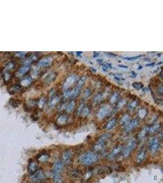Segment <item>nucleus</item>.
<instances>
[{"instance_id":"16","label":"nucleus","mask_w":163,"mask_h":183,"mask_svg":"<svg viewBox=\"0 0 163 183\" xmlns=\"http://www.w3.org/2000/svg\"><path fill=\"white\" fill-rule=\"evenodd\" d=\"M37 161L40 163H45L49 160L50 155L46 153H42L38 154L37 157Z\"/></svg>"},{"instance_id":"37","label":"nucleus","mask_w":163,"mask_h":183,"mask_svg":"<svg viewBox=\"0 0 163 183\" xmlns=\"http://www.w3.org/2000/svg\"><path fill=\"white\" fill-rule=\"evenodd\" d=\"M71 175L75 178H77V177H78L80 176V171L76 169H75V170H73L71 171Z\"/></svg>"},{"instance_id":"38","label":"nucleus","mask_w":163,"mask_h":183,"mask_svg":"<svg viewBox=\"0 0 163 183\" xmlns=\"http://www.w3.org/2000/svg\"><path fill=\"white\" fill-rule=\"evenodd\" d=\"M142 56V55H139V56H134V57H123L125 59L128 60V61H133V60H136L140 58Z\"/></svg>"},{"instance_id":"11","label":"nucleus","mask_w":163,"mask_h":183,"mask_svg":"<svg viewBox=\"0 0 163 183\" xmlns=\"http://www.w3.org/2000/svg\"><path fill=\"white\" fill-rule=\"evenodd\" d=\"M139 123V120L138 119H134L133 120H131L129 123L125 126V131L126 132H130L132 130H133L138 125Z\"/></svg>"},{"instance_id":"34","label":"nucleus","mask_w":163,"mask_h":183,"mask_svg":"<svg viewBox=\"0 0 163 183\" xmlns=\"http://www.w3.org/2000/svg\"><path fill=\"white\" fill-rule=\"evenodd\" d=\"M91 93H92L91 90H90V89H89V88H88V89H87L86 90H85L84 93V95H83L84 98H88V97H89V96L90 95Z\"/></svg>"},{"instance_id":"7","label":"nucleus","mask_w":163,"mask_h":183,"mask_svg":"<svg viewBox=\"0 0 163 183\" xmlns=\"http://www.w3.org/2000/svg\"><path fill=\"white\" fill-rule=\"evenodd\" d=\"M45 179H46V175L45 173L41 170H37L34 175H31V179L35 183H41L44 181Z\"/></svg>"},{"instance_id":"10","label":"nucleus","mask_w":163,"mask_h":183,"mask_svg":"<svg viewBox=\"0 0 163 183\" xmlns=\"http://www.w3.org/2000/svg\"><path fill=\"white\" fill-rule=\"evenodd\" d=\"M28 173L30 174L31 175H32L37 171V164L36 161H31L29 162V165H28Z\"/></svg>"},{"instance_id":"27","label":"nucleus","mask_w":163,"mask_h":183,"mask_svg":"<svg viewBox=\"0 0 163 183\" xmlns=\"http://www.w3.org/2000/svg\"><path fill=\"white\" fill-rule=\"evenodd\" d=\"M147 114V111L145 109H141L138 112V116H139V118H141V119H143L144 118H145V117L146 116Z\"/></svg>"},{"instance_id":"19","label":"nucleus","mask_w":163,"mask_h":183,"mask_svg":"<svg viewBox=\"0 0 163 183\" xmlns=\"http://www.w3.org/2000/svg\"><path fill=\"white\" fill-rule=\"evenodd\" d=\"M130 122V117L128 114H125L123 116L120 120V125L122 126H126Z\"/></svg>"},{"instance_id":"23","label":"nucleus","mask_w":163,"mask_h":183,"mask_svg":"<svg viewBox=\"0 0 163 183\" xmlns=\"http://www.w3.org/2000/svg\"><path fill=\"white\" fill-rule=\"evenodd\" d=\"M115 123H116V119H115V118H113V119L111 120L107 123V125H106V129L110 130V129H113V128H114V126H115Z\"/></svg>"},{"instance_id":"45","label":"nucleus","mask_w":163,"mask_h":183,"mask_svg":"<svg viewBox=\"0 0 163 183\" xmlns=\"http://www.w3.org/2000/svg\"><path fill=\"white\" fill-rule=\"evenodd\" d=\"M98 56H99V55H98V53H94V57H98Z\"/></svg>"},{"instance_id":"32","label":"nucleus","mask_w":163,"mask_h":183,"mask_svg":"<svg viewBox=\"0 0 163 183\" xmlns=\"http://www.w3.org/2000/svg\"><path fill=\"white\" fill-rule=\"evenodd\" d=\"M89 112H90V109H89V108H88V107H86V108H83V109H82V110L81 111L80 115H81L82 117H85L88 116V114H89Z\"/></svg>"},{"instance_id":"15","label":"nucleus","mask_w":163,"mask_h":183,"mask_svg":"<svg viewBox=\"0 0 163 183\" xmlns=\"http://www.w3.org/2000/svg\"><path fill=\"white\" fill-rule=\"evenodd\" d=\"M63 167H64V165H63L62 161H56V162L54 163V166H53V171L59 173H60L62 171V170H63Z\"/></svg>"},{"instance_id":"29","label":"nucleus","mask_w":163,"mask_h":183,"mask_svg":"<svg viewBox=\"0 0 163 183\" xmlns=\"http://www.w3.org/2000/svg\"><path fill=\"white\" fill-rule=\"evenodd\" d=\"M58 101L59 98L57 97H54V98H52L51 100H50V103L49 104V107L50 108H53L57 103Z\"/></svg>"},{"instance_id":"20","label":"nucleus","mask_w":163,"mask_h":183,"mask_svg":"<svg viewBox=\"0 0 163 183\" xmlns=\"http://www.w3.org/2000/svg\"><path fill=\"white\" fill-rule=\"evenodd\" d=\"M145 157V150H142L139 152L138 156L136 158V162L138 164H140L144 160Z\"/></svg>"},{"instance_id":"31","label":"nucleus","mask_w":163,"mask_h":183,"mask_svg":"<svg viewBox=\"0 0 163 183\" xmlns=\"http://www.w3.org/2000/svg\"><path fill=\"white\" fill-rule=\"evenodd\" d=\"M31 81H32V79L30 78H26L22 80V81L21 82V85H23V86H26V85H28L29 84H30Z\"/></svg>"},{"instance_id":"35","label":"nucleus","mask_w":163,"mask_h":183,"mask_svg":"<svg viewBox=\"0 0 163 183\" xmlns=\"http://www.w3.org/2000/svg\"><path fill=\"white\" fill-rule=\"evenodd\" d=\"M102 98H103L102 94H101V93H99V94L97 95V96L95 97L94 101L95 103H98L102 100Z\"/></svg>"},{"instance_id":"14","label":"nucleus","mask_w":163,"mask_h":183,"mask_svg":"<svg viewBox=\"0 0 163 183\" xmlns=\"http://www.w3.org/2000/svg\"><path fill=\"white\" fill-rule=\"evenodd\" d=\"M57 77V73L56 72H52V73H50L45 79V83L47 84H49L51 83L52 82L55 80V79Z\"/></svg>"},{"instance_id":"28","label":"nucleus","mask_w":163,"mask_h":183,"mask_svg":"<svg viewBox=\"0 0 163 183\" xmlns=\"http://www.w3.org/2000/svg\"><path fill=\"white\" fill-rule=\"evenodd\" d=\"M75 101H71V102L69 104L67 107V112L69 113L72 112L73 110V109H74L75 108Z\"/></svg>"},{"instance_id":"39","label":"nucleus","mask_w":163,"mask_h":183,"mask_svg":"<svg viewBox=\"0 0 163 183\" xmlns=\"http://www.w3.org/2000/svg\"><path fill=\"white\" fill-rule=\"evenodd\" d=\"M84 108V103H81V104H80V107H79V108L78 109V110H77V114L78 115V116H80V114H81V111L82 110V109H83V108Z\"/></svg>"},{"instance_id":"3","label":"nucleus","mask_w":163,"mask_h":183,"mask_svg":"<svg viewBox=\"0 0 163 183\" xmlns=\"http://www.w3.org/2000/svg\"><path fill=\"white\" fill-rule=\"evenodd\" d=\"M160 147V143L157 137H153L149 141V148L152 154L157 152Z\"/></svg>"},{"instance_id":"33","label":"nucleus","mask_w":163,"mask_h":183,"mask_svg":"<svg viewBox=\"0 0 163 183\" xmlns=\"http://www.w3.org/2000/svg\"><path fill=\"white\" fill-rule=\"evenodd\" d=\"M138 102L137 101H136V100L133 101L130 104V105H129L128 106L129 109L131 110H134V109L136 108L137 106H138Z\"/></svg>"},{"instance_id":"4","label":"nucleus","mask_w":163,"mask_h":183,"mask_svg":"<svg viewBox=\"0 0 163 183\" xmlns=\"http://www.w3.org/2000/svg\"><path fill=\"white\" fill-rule=\"evenodd\" d=\"M78 79V76L75 74H71L65 79V82L63 85V90L65 92H67V90L70 89V87L72 86Z\"/></svg>"},{"instance_id":"46","label":"nucleus","mask_w":163,"mask_h":183,"mask_svg":"<svg viewBox=\"0 0 163 183\" xmlns=\"http://www.w3.org/2000/svg\"><path fill=\"white\" fill-rule=\"evenodd\" d=\"M150 59H150V58H147V59H145V61H147H147H150Z\"/></svg>"},{"instance_id":"40","label":"nucleus","mask_w":163,"mask_h":183,"mask_svg":"<svg viewBox=\"0 0 163 183\" xmlns=\"http://www.w3.org/2000/svg\"><path fill=\"white\" fill-rule=\"evenodd\" d=\"M10 78H11V74L9 73H5V74H4V80H5V81H7V80L9 79Z\"/></svg>"},{"instance_id":"42","label":"nucleus","mask_w":163,"mask_h":183,"mask_svg":"<svg viewBox=\"0 0 163 183\" xmlns=\"http://www.w3.org/2000/svg\"><path fill=\"white\" fill-rule=\"evenodd\" d=\"M106 55H109V56H111V57H116V56H117V55L112 53H106Z\"/></svg>"},{"instance_id":"5","label":"nucleus","mask_w":163,"mask_h":183,"mask_svg":"<svg viewBox=\"0 0 163 183\" xmlns=\"http://www.w3.org/2000/svg\"><path fill=\"white\" fill-rule=\"evenodd\" d=\"M73 159V152L70 150H66L62 155V162L63 165H67L71 163Z\"/></svg>"},{"instance_id":"30","label":"nucleus","mask_w":163,"mask_h":183,"mask_svg":"<svg viewBox=\"0 0 163 183\" xmlns=\"http://www.w3.org/2000/svg\"><path fill=\"white\" fill-rule=\"evenodd\" d=\"M132 86H133L135 89L139 90L141 89H142V88L143 87L144 85L142 83H141V82H134L132 84Z\"/></svg>"},{"instance_id":"13","label":"nucleus","mask_w":163,"mask_h":183,"mask_svg":"<svg viewBox=\"0 0 163 183\" xmlns=\"http://www.w3.org/2000/svg\"><path fill=\"white\" fill-rule=\"evenodd\" d=\"M80 89H77V88H75L73 90H71V91L67 92L65 94V98H73L76 97L80 93Z\"/></svg>"},{"instance_id":"8","label":"nucleus","mask_w":163,"mask_h":183,"mask_svg":"<svg viewBox=\"0 0 163 183\" xmlns=\"http://www.w3.org/2000/svg\"><path fill=\"white\" fill-rule=\"evenodd\" d=\"M110 112L111 110L109 108H108L107 106H103V107H101L99 109V110L97 114V116L98 119L102 120L106 117H107L109 114L110 113Z\"/></svg>"},{"instance_id":"36","label":"nucleus","mask_w":163,"mask_h":183,"mask_svg":"<svg viewBox=\"0 0 163 183\" xmlns=\"http://www.w3.org/2000/svg\"><path fill=\"white\" fill-rule=\"evenodd\" d=\"M125 104H126V101H125V100H120V101L119 102L118 104H117V109H122V108H123V106H125Z\"/></svg>"},{"instance_id":"21","label":"nucleus","mask_w":163,"mask_h":183,"mask_svg":"<svg viewBox=\"0 0 163 183\" xmlns=\"http://www.w3.org/2000/svg\"><path fill=\"white\" fill-rule=\"evenodd\" d=\"M30 68V67L28 65H26L25 66L22 67L17 72V74L19 76L20 75H23V74H24L25 73H26L27 72H28Z\"/></svg>"},{"instance_id":"9","label":"nucleus","mask_w":163,"mask_h":183,"mask_svg":"<svg viewBox=\"0 0 163 183\" xmlns=\"http://www.w3.org/2000/svg\"><path fill=\"white\" fill-rule=\"evenodd\" d=\"M123 148L122 146H118L116 148L113 149V151H111L110 154L108 155V159H110V160H113V159H115L119 154L123 151Z\"/></svg>"},{"instance_id":"22","label":"nucleus","mask_w":163,"mask_h":183,"mask_svg":"<svg viewBox=\"0 0 163 183\" xmlns=\"http://www.w3.org/2000/svg\"><path fill=\"white\" fill-rule=\"evenodd\" d=\"M161 125L160 124H157V125H155L154 126H151V127L149 128V133H157V131H159V129H160Z\"/></svg>"},{"instance_id":"26","label":"nucleus","mask_w":163,"mask_h":183,"mask_svg":"<svg viewBox=\"0 0 163 183\" xmlns=\"http://www.w3.org/2000/svg\"><path fill=\"white\" fill-rule=\"evenodd\" d=\"M147 133H149V128H145L141 132V133L139 134V136H138V137H139V140H142L145 137V135H147Z\"/></svg>"},{"instance_id":"44","label":"nucleus","mask_w":163,"mask_h":183,"mask_svg":"<svg viewBox=\"0 0 163 183\" xmlns=\"http://www.w3.org/2000/svg\"><path fill=\"white\" fill-rule=\"evenodd\" d=\"M154 63H151V64H147L146 65V67H150V66H153L154 65Z\"/></svg>"},{"instance_id":"25","label":"nucleus","mask_w":163,"mask_h":183,"mask_svg":"<svg viewBox=\"0 0 163 183\" xmlns=\"http://www.w3.org/2000/svg\"><path fill=\"white\" fill-rule=\"evenodd\" d=\"M85 81H86V78H85L84 76H83V77L81 78L78 81L76 85V88H77V89H80V90H81V89L82 88V85H83L84 84Z\"/></svg>"},{"instance_id":"41","label":"nucleus","mask_w":163,"mask_h":183,"mask_svg":"<svg viewBox=\"0 0 163 183\" xmlns=\"http://www.w3.org/2000/svg\"><path fill=\"white\" fill-rule=\"evenodd\" d=\"M163 85H161L160 86L158 87V92H159V93L161 95H163Z\"/></svg>"},{"instance_id":"17","label":"nucleus","mask_w":163,"mask_h":183,"mask_svg":"<svg viewBox=\"0 0 163 183\" xmlns=\"http://www.w3.org/2000/svg\"><path fill=\"white\" fill-rule=\"evenodd\" d=\"M52 177H53V180L54 183H63V179L61 178L59 173H57L53 171Z\"/></svg>"},{"instance_id":"12","label":"nucleus","mask_w":163,"mask_h":183,"mask_svg":"<svg viewBox=\"0 0 163 183\" xmlns=\"http://www.w3.org/2000/svg\"><path fill=\"white\" fill-rule=\"evenodd\" d=\"M52 63V59L51 57H45L41 61H39L38 65L42 68L48 67L51 65Z\"/></svg>"},{"instance_id":"18","label":"nucleus","mask_w":163,"mask_h":183,"mask_svg":"<svg viewBox=\"0 0 163 183\" xmlns=\"http://www.w3.org/2000/svg\"><path fill=\"white\" fill-rule=\"evenodd\" d=\"M67 120V116H65V115H63V116H61L57 118V121H56V123H57V125L62 126V125H64L66 123Z\"/></svg>"},{"instance_id":"24","label":"nucleus","mask_w":163,"mask_h":183,"mask_svg":"<svg viewBox=\"0 0 163 183\" xmlns=\"http://www.w3.org/2000/svg\"><path fill=\"white\" fill-rule=\"evenodd\" d=\"M119 95L117 92H114L113 95H112L111 97L110 98V103L112 104H115L119 101Z\"/></svg>"},{"instance_id":"43","label":"nucleus","mask_w":163,"mask_h":183,"mask_svg":"<svg viewBox=\"0 0 163 183\" xmlns=\"http://www.w3.org/2000/svg\"><path fill=\"white\" fill-rule=\"evenodd\" d=\"M119 67L120 68H128L127 66H126V65H119Z\"/></svg>"},{"instance_id":"2","label":"nucleus","mask_w":163,"mask_h":183,"mask_svg":"<svg viewBox=\"0 0 163 183\" xmlns=\"http://www.w3.org/2000/svg\"><path fill=\"white\" fill-rule=\"evenodd\" d=\"M111 136V134H104L103 135H101L95 145L94 150L96 151H100L102 150L105 145L106 144V142L109 139H110Z\"/></svg>"},{"instance_id":"6","label":"nucleus","mask_w":163,"mask_h":183,"mask_svg":"<svg viewBox=\"0 0 163 183\" xmlns=\"http://www.w3.org/2000/svg\"><path fill=\"white\" fill-rule=\"evenodd\" d=\"M136 146V142L134 140H131L129 142L125 149L123 150V156L124 158H127L130 155L131 152L134 150Z\"/></svg>"},{"instance_id":"1","label":"nucleus","mask_w":163,"mask_h":183,"mask_svg":"<svg viewBox=\"0 0 163 183\" xmlns=\"http://www.w3.org/2000/svg\"><path fill=\"white\" fill-rule=\"evenodd\" d=\"M98 160V156L94 152H88L80 158V161L83 165L89 166L95 163Z\"/></svg>"}]
</instances>
